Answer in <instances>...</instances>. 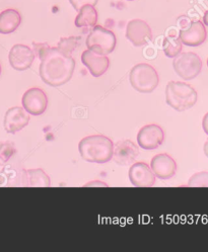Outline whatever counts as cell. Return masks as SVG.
Returning a JSON list of instances; mask_svg holds the SVG:
<instances>
[{
  "mask_svg": "<svg viewBox=\"0 0 208 252\" xmlns=\"http://www.w3.org/2000/svg\"><path fill=\"white\" fill-rule=\"evenodd\" d=\"M23 107L32 116H41L47 110L48 97L40 88L29 89L23 95Z\"/></svg>",
  "mask_w": 208,
  "mask_h": 252,
  "instance_id": "obj_8",
  "label": "cell"
},
{
  "mask_svg": "<svg viewBox=\"0 0 208 252\" xmlns=\"http://www.w3.org/2000/svg\"><path fill=\"white\" fill-rule=\"evenodd\" d=\"M30 122V114L24 107L14 106L9 109L4 116V129L9 134H15L26 128Z\"/></svg>",
  "mask_w": 208,
  "mask_h": 252,
  "instance_id": "obj_14",
  "label": "cell"
},
{
  "mask_svg": "<svg viewBox=\"0 0 208 252\" xmlns=\"http://www.w3.org/2000/svg\"><path fill=\"white\" fill-rule=\"evenodd\" d=\"M190 188H208V172H198L190 177L188 182Z\"/></svg>",
  "mask_w": 208,
  "mask_h": 252,
  "instance_id": "obj_24",
  "label": "cell"
},
{
  "mask_svg": "<svg viewBox=\"0 0 208 252\" xmlns=\"http://www.w3.org/2000/svg\"><path fill=\"white\" fill-rule=\"evenodd\" d=\"M173 67L182 79L192 80L200 74L202 70V61L197 54L193 52L180 53L175 57Z\"/></svg>",
  "mask_w": 208,
  "mask_h": 252,
  "instance_id": "obj_6",
  "label": "cell"
},
{
  "mask_svg": "<svg viewBox=\"0 0 208 252\" xmlns=\"http://www.w3.org/2000/svg\"><path fill=\"white\" fill-rule=\"evenodd\" d=\"M15 146L11 142H0V166H4L15 154Z\"/></svg>",
  "mask_w": 208,
  "mask_h": 252,
  "instance_id": "obj_23",
  "label": "cell"
},
{
  "mask_svg": "<svg viewBox=\"0 0 208 252\" xmlns=\"http://www.w3.org/2000/svg\"><path fill=\"white\" fill-rule=\"evenodd\" d=\"M203 24H204V26L208 27V10L205 11V13L203 15Z\"/></svg>",
  "mask_w": 208,
  "mask_h": 252,
  "instance_id": "obj_28",
  "label": "cell"
},
{
  "mask_svg": "<svg viewBox=\"0 0 208 252\" xmlns=\"http://www.w3.org/2000/svg\"><path fill=\"white\" fill-rule=\"evenodd\" d=\"M0 75H1V65H0Z\"/></svg>",
  "mask_w": 208,
  "mask_h": 252,
  "instance_id": "obj_30",
  "label": "cell"
},
{
  "mask_svg": "<svg viewBox=\"0 0 208 252\" xmlns=\"http://www.w3.org/2000/svg\"><path fill=\"white\" fill-rule=\"evenodd\" d=\"M8 60L13 69L17 71H25L32 66L35 60V54L30 47L17 44L10 49Z\"/></svg>",
  "mask_w": 208,
  "mask_h": 252,
  "instance_id": "obj_13",
  "label": "cell"
},
{
  "mask_svg": "<svg viewBox=\"0 0 208 252\" xmlns=\"http://www.w3.org/2000/svg\"><path fill=\"white\" fill-rule=\"evenodd\" d=\"M207 66H208V59H207Z\"/></svg>",
  "mask_w": 208,
  "mask_h": 252,
  "instance_id": "obj_31",
  "label": "cell"
},
{
  "mask_svg": "<svg viewBox=\"0 0 208 252\" xmlns=\"http://www.w3.org/2000/svg\"><path fill=\"white\" fill-rule=\"evenodd\" d=\"M129 81L136 92L140 94H150L158 87L160 77L157 70L151 65L140 63L131 69Z\"/></svg>",
  "mask_w": 208,
  "mask_h": 252,
  "instance_id": "obj_4",
  "label": "cell"
},
{
  "mask_svg": "<svg viewBox=\"0 0 208 252\" xmlns=\"http://www.w3.org/2000/svg\"><path fill=\"white\" fill-rule=\"evenodd\" d=\"M129 181L137 188H150L155 183V175L145 162H136L129 169Z\"/></svg>",
  "mask_w": 208,
  "mask_h": 252,
  "instance_id": "obj_12",
  "label": "cell"
},
{
  "mask_svg": "<svg viewBox=\"0 0 208 252\" xmlns=\"http://www.w3.org/2000/svg\"><path fill=\"white\" fill-rule=\"evenodd\" d=\"M198 94L195 89L182 81H170L166 87V101L177 112H185L195 105Z\"/></svg>",
  "mask_w": 208,
  "mask_h": 252,
  "instance_id": "obj_3",
  "label": "cell"
},
{
  "mask_svg": "<svg viewBox=\"0 0 208 252\" xmlns=\"http://www.w3.org/2000/svg\"><path fill=\"white\" fill-rule=\"evenodd\" d=\"M202 128H203V131L205 132V134L208 136V113L205 114V116L203 117Z\"/></svg>",
  "mask_w": 208,
  "mask_h": 252,
  "instance_id": "obj_27",
  "label": "cell"
},
{
  "mask_svg": "<svg viewBox=\"0 0 208 252\" xmlns=\"http://www.w3.org/2000/svg\"><path fill=\"white\" fill-rule=\"evenodd\" d=\"M182 42L175 35H168L163 43V50L165 55L169 58H175L182 52Z\"/></svg>",
  "mask_w": 208,
  "mask_h": 252,
  "instance_id": "obj_21",
  "label": "cell"
},
{
  "mask_svg": "<svg viewBox=\"0 0 208 252\" xmlns=\"http://www.w3.org/2000/svg\"><path fill=\"white\" fill-rule=\"evenodd\" d=\"M165 141L164 130L159 125H146L137 134V143L144 150L159 148Z\"/></svg>",
  "mask_w": 208,
  "mask_h": 252,
  "instance_id": "obj_7",
  "label": "cell"
},
{
  "mask_svg": "<svg viewBox=\"0 0 208 252\" xmlns=\"http://www.w3.org/2000/svg\"><path fill=\"white\" fill-rule=\"evenodd\" d=\"M49 45L46 43H34L33 44V52L35 54V57H39L41 58L43 56V54L49 49Z\"/></svg>",
  "mask_w": 208,
  "mask_h": 252,
  "instance_id": "obj_26",
  "label": "cell"
},
{
  "mask_svg": "<svg viewBox=\"0 0 208 252\" xmlns=\"http://www.w3.org/2000/svg\"><path fill=\"white\" fill-rule=\"evenodd\" d=\"M204 154L208 158V140L204 144Z\"/></svg>",
  "mask_w": 208,
  "mask_h": 252,
  "instance_id": "obj_29",
  "label": "cell"
},
{
  "mask_svg": "<svg viewBox=\"0 0 208 252\" xmlns=\"http://www.w3.org/2000/svg\"><path fill=\"white\" fill-rule=\"evenodd\" d=\"M40 60V76L46 84L58 87L71 79L75 69V61L72 56L66 55L57 47H50Z\"/></svg>",
  "mask_w": 208,
  "mask_h": 252,
  "instance_id": "obj_1",
  "label": "cell"
},
{
  "mask_svg": "<svg viewBox=\"0 0 208 252\" xmlns=\"http://www.w3.org/2000/svg\"><path fill=\"white\" fill-rule=\"evenodd\" d=\"M98 23V12L94 5H84L78 10L75 19L77 28H94Z\"/></svg>",
  "mask_w": 208,
  "mask_h": 252,
  "instance_id": "obj_19",
  "label": "cell"
},
{
  "mask_svg": "<svg viewBox=\"0 0 208 252\" xmlns=\"http://www.w3.org/2000/svg\"><path fill=\"white\" fill-rule=\"evenodd\" d=\"M26 170L11 165L4 166L0 171V187L26 188Z\"/></svg>",
  "mask_w": 208,
  "mask_h": 252,
  "instance_id": "obj_17",
  "label": "cell"
},
{
  "mask_svg": "<svg viewBox=\"0 0 208 252\" xmlns=\"http://www.w3.org/2000/svg\"><path fill=\"white\" fill-rule=\"evenodd\" d=\"M22 23L20 12L9 8L0 12V33L8 34L17 30Z\"/></svg>",
  "mask_w": 208,
  "mask_h": 252,
  "instance_id": "obj_18",
  "label": "cell"
},
{
  "mask_svg": "<svg viewBox=\"0 0 208 252\" xmlns=\"http://www.w3.org/2000/svg\"><path fill=\"white\" fill-rule=\"evenodd\" d=\"M69 2L73 6V8L78 11L84 5H96L98 0H69Z\"/></svg>",
  "mask_w": 208,
  "mask_h": 252,
  "instance_id": "obj_25",
  "label": "cell"
},
{
  "mask_svg": "<svg viewBox=\"0 0 208 252\" xmlns=\"http://www.w3.org/2000/svg\"><path fill=\"white\" fill-rule=\"evenodd\" d=\"M86 47L89 50L102 54V55H109L111 54L117 44L115 33L102 26H95L92 28L88 38L85 41Z\"/></svg>",
  "mask_w": 208,
  "mask_h": 252,
  "instance_id": "obj_5",
  "label": "cell"
},
{
  "mask_svg": "<svg viewBox=\"0 0 208 252\" xmlns=\"http://www.w3.org/2000/svg\"><path fill=\"white\" fill-rule=\"evenodd\" d=\"M150 168L155 177L167 181L176 174L177 163L170 155L162 153L152 157L150 161Z\"/></svg>",
  "mask_w": 208,
  "mask_h": 252,
  "instance_id": "obj_11",
  "label": "cell"
},
{
  "mask_svg": "<svg viewBox=\"0 0 208 252\" xmlns=\"http://www.w3.org/2000/svg\"><path fill=\"white\" fill-rule=\"evenodd\" d=\"M138 155H139V149L136 144L130 140H124L117 142L114 145L112 159L118 165L127 166L134 163Z\"/></svg>",
  "mask_w": 208,
  "mask_h": 252,
  "instance_id": "obj_10",
  "label": "cell"
},
{
  "mask_svg": "<svg viewBox=\"0 0 208 252\" xmlns=\"http://www.w3.org/2000/svg\"><path fill=\"white\" fill-rule=\"evenodd\" d=\"M81 38L79 37H69V38H61L57 48L66 55L71 56L73 51L80 45Z\"/></svg>",
  "mask_w": 208,
  "mask_h": 252,
  "instance_id": "obj_22",
  "label": "cell"
},
{
  "mask_svg": "<svg viewBox=\"0 0 208 252\" xmlns=\"http://www.w3.org/2000/svg\"><path fill=\"white\" fill-rule=\"evenodd\" d=\"M50 177L41 168L26 170V188H49Z\"/></svg>",
  "mask_w": 208,
  "mask_h": 252,
  "instance_id": "obj_20",
  "label": "cell"
},
{
  "mask_svg": "<svg viewBox=\"0 0 208 252\" xmlns=\"http://www.w3.org/2000/svg\"><path fill=\"white\" fill-rule=\"evenodd\" d=\"M81 62L94 77H100L106 73L110 66V60L107 55H102L89 49L82 53Z\"/></svg>",
  "mask_w": 208,
  "mask_h": 252,
  "instance_id": "obj_15",
  "label": "cell"
},
{
  "mask_svg": "<svg viewBox=\"0 0 208 252\" xmlns=\"http://www.w3.org/2000/svg\"><path fill=\"white\" fill-rule=\"evenodd\" d=\"M207 38V32L203 23L197 21L191 23L187 29L181 30L179 39L182 44L189 47H198L202 45Z\"/></svg>",
  "mask_w": 208,
  "mask_h": 252,
  "instance_id": "obj_16",
  "label": "cell"
},
{
  "mask_svg": "<svg viewBox=\"0 0 208 252\" xmlns=\"http://www.w3.org/2000/svg\"><path fill=\"white\" fill-rule=\"evenodd\" d=\"M129 1H133V0H129Z\"/></svg>",
  "mask_w": 208,
  "mask_h": 252,
  "instance_id": "obj_32",
  "label": "cell"
},
{
  "mask_svg": "<svg viewBox=\"0 0 208 252\" xmlns=\"http://www.w3.org/2000/svg\"><path fill=\"white\" fill-rule=\"evenodd\" d=\"M114 144L104 135H93L83 138L78 144L81 158L91 163L104 164L112 160Z\"/></svg>",
  "mask_w": 208,
  "mask_h": 252,
  "instance_id": "obj_2",
  "label": "cell"
},
{
  "mask_svg": "<svg viewBox=\"0 0 208 252\" xmlns=\"http://www.w3.org/2000/svg\"><path fill=\"white\" fill-rule=\"evenodd\" d=\"M126 38L135 47L147 45L152 39L150 27L142 20H132L126 27Z\"/></svg>",
  "mask_w": 208,
  "mask_h": 252,
  "instance_id": "obj_9",
  "label": "cell"
}]
</instances>
